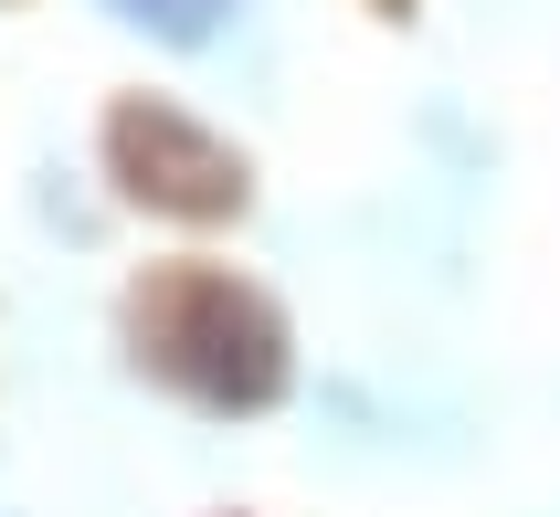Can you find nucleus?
Returning a JSON list of instances; mask_svg holds the SVG:
<instances>
[{"label":"nucleus","instance_id":"f257e3e1","mask_svg":"<svg viewBox=\"0 0 560 517\" xmlns=\"http://www.w3.org/2000/svg\"><path fill=\"white\" fill-rule=\"evenodd\" d=\"M127 338H138V360L170 380V391H190L201 412H265V401L285 391V317L254 285H233V274H159V285H138V306H127Z\"/></svg>","mask_w":560,"mask_h":517},{"label":"nucleus","instance_id":"f03ea898","mask_svg":"<svg viewBox=\"0 0 560 517\" xmlns=\"http://www.w3.org/2000/svg\"><path fill=\"white\" fill-rule=\"evenodd\" d=\"M106 158H117L127 190L159 201V212H233V201H244L233 149L201 138L190 117H170V106H117V117H106Z\"/></svg>","mask_w":560,"mask_h":517},{"label":"nucleus","instance_id":"7ed1b4c3","mask_svg":"<svg viewBox=\"0 0 560 517\" xmlns=\"http://www.w3.org/2000/svg\"><path fill=\"white\" fill-rule=\"evenodd\" d=\"M117 11H127V22H149V32H170V43H201L233 0H117Z\"/></svg>","mask_w":560,"mask_h":517}]
</instances>
